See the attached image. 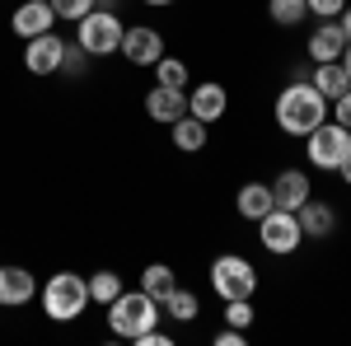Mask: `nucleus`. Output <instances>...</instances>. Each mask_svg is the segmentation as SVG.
Returning a JSON list of instances; mask_svg holds the SVG:
<instances>
[{"label": "nucleus", "mask_w": 351, "mask_h": 346, "mask_svg": "<svg viewBox=\"0 0 351 346\" xmlns=\"http://www.w3.org/2000/svg\"><path fill=\"white\" fill-rule=\"evenodd\" d=\"M319 122H328V99L309 80H295L276 94V127L286 136H309Z\"/></svg>", "instance_id": "nucleus-1"}, {"label": "nucleus", "mask_w": 351, "mask_h": 346, "mask_svg": "<svg viewBox=\"0 0 351 346\" xmlns=\"http://www.w3.org/2000/svg\"><path fill=\"white\" fill-rule=\"evenodd\" d=\"M160 299L145 291H122L117 299L108 304V328L112 337H127V342H136L141 332H150V328H160Z\"/></svg>", "instance_id": "nucleus-2"}, {"label": "nucleus", "mask_w": 351, "mask_h": 346, "mask_svg": "<svg viewBox=\"0 0 351 346\" xmlns=\"http://www.w3.org/2000/svg\"><path fill=\"white\" fill-rule=\"evenodd\" d=\"M89 309V276H75V271H56L43 286V314L52 323H75Z\"/></svg>", "instance_id": "nucleus-3"}, {"label": "nucleus", "mask_w": 351, "mask_h": 346, "mask_svg": "<svg viewBox=\"0 0 351 346\" xmlns=\"http://www.w3.org/2000/svg\"><path fill=\"white\" fill-rule=\"evenodd\" d=\"M347 155H351V127H342V122H319L314 132L304 136V160L314 169L337 173Z\"/></svg>", "instance_id": "nucleus-4"}, {"label": "nucleus", "mask_w": 351, "mask_h": 346, "mask_svg": "<svg viewBox=\"0 0 351 346\" xmlns=\"http://www.w3.org/2000/svg\"><path fill=\"white\" fill-rule=\"evenodd\" d=\"M122 19L112 14V10H89L80 24H75V42H80L89 56H112L122 52Z\"/></svg>", "instance_id": "nucleus-5"}, {"label": "nucleus", "mask_w": 351, "mask_h": 346, "mask_svg": "<svg viewBox=\"0 0 351 346\" xmlns=\"http://www.w3.org/2000/svg\"><path fill=\"white\" fill-rule=\"evenodd\" d=\"M211 291H216L220 299H253V295H258V271H253L248 258L225 253V258L211 262Z\"/></svg>", "instance_id": "nucleus-6"}, {"label": "nucleus", "mask_w": 351, "mask_h": 346, "mask_svg": "<svg viewBox=\"0 0 351 346\" xmlns=\"http://www.w3.org/2000/svg\"><path fill=\"white\" fill-rule=\"evenodd\" d=\"M258 239H263V248L267 253H276V258H286V253H295L300 248V220L295 211H281V206H271L263 220H258Z\"/></svg>", "instance_id": "nucleus-7"}, {"label": "nucleus", "mask_w": 351, "mask_h": 346, "mask_svg": "<svg viewBox=\"0 0 351 346\" xmlns=\"http://www.w3.org/2000/svg\"><path fill=\"white\" fill-rule=\"evenodd\" d=\"M61 52H66V38L38 33V38H28V47H24V66L33 75H56L61 71Z\"/></svg>", "instance_id": "nucleus-8"}, {"label": "nucleus", "mask_w": 351, "mask_h": 346, "mask_svg": "<svg viewBox=\"0 0 351 346\" xmlns=\"http://www.w3.org/2000/svg\"><path fill=\"white\" fill-rule=\"evenodd\" d=\"M225 108H230V94H225V84L202 80L197 89H188V112H192V117H202L206 127L225 117Z\"/></svg>", "instance_id": "nucleus-9"}, {"label": "nucleus", "mask_w": 351, "mask_h": 346, "mask_svg": "<svg viewBox=\"0 0 351 346\" xmlns=\"http://www.w3.org/2000/svg\"><path fill=\"white\" fill-rule=\"evenodd\" d=\"M33 295H38V276H33L28 267H14V262L0 267V304H5V309H19Z\"/></svg>", "instance_id": "nucleus-10"}, {"label": "nucleus", "mask_w": 351, "mask_h": 346, "mask_svg": "<svg viewBox=\"0 0 351 346\" xmlns=\"http://www.w3.org/2000/svg\"><path fill=\"white\" fill-rule=\"evenodd\" d=\"M122 56H127L132 66H155V61L164 56V38L155 33V28H145V24L127 28V33H122Z\"/></svg>", "instance_id": "nucleus-11"}, {"label": "nucleus", "mask_w": 351, "mask_h": 346, "mask_svg": "<svg viewBox=\"0 0 351 346\" xmlns=\"http://www.w3.org/2000/svg\"><path fill=\"white\" fill-rule=\"evenodd\" d=\"M309 197H314L309 173H300V169H281V173H276V183H271V201H276L281 211H300Z\"/></svg>", "instance_id": "nucleus-12"}, {"label": "nucleus", "mask_w": 351, "mask_h": 346, "mask_svg": "<svg viewBox=\"0 0 351 346\" xmlns=\"http://www.w3.org/2000/svg\"><path fill=\"white\" fill-rule=\"evenodd\" d=\"M10 24H14V33L28 42V38H38V33H52L56 10L47 5V0H24V5L14 10V19H10Z\"/></svg>", "instance_id": "nucleus-13"}, {"label": "nucleus", "mask_w": 351, "mask_h": 346, "mask_svg": "<svg viewBox=\"0 0 351 346\" xmlns=\"http://www.w3.org/2000/svg\"><path fill=\"white\" fill-rule=\"evenodd\" d=\"M145 112L155 117V122H178L183 112H188V89H164V84H155L150 94H145Z\"/></svg>", "instance_id": "nucleus-14"}, {"label": "nucleus", "mask_w": 351, "mask_h": 346, "mask_svg": "<svg viewBox=\"0 0 351 346\" xmlns=\"http://www.w3.org/2000/svg\"><path fill=\"white\" fill-rule=\"evenodd\" d=\"M342 52H347V38H342L337 19H324V24L309 33V61L314 66L319 61H342Z\"/></svg>", "instance_id": "nucleus-15"}, {"label": "nucleus", "mask_w": 351, "mask_h": 346, "mask_svg": "<svg viewBox=\"0 0 351 346\" xmlns=\"http://www.w3.org/2000/svg\"><path fill=\"white\" fill-rule=\"evenodd\" d=\"M295 220H300V234H304V239H328V234L337 230V215H332V206L314 201V197H309V201L295 211Z\"/></svg>", "instance_id": "nucleus-16"}, {"label": "nucleus", "mask_w": 351, "mask_h": 346, "mask_svg": "<svg viewBox=\"0 0 351 346\" xmlns=\"http://www.w3.org/2000/svg\"><path fill=\"white\" fill-rule=\"evenodd\" d=\"M309 84H314L328 103H332V99H342V94L351 89V75L342 71V61H319V66H314V75H309Z\"/></svg>", "instance_id": "nucleus-17"}, {"label": "nucleus", "mask_w": 351, "mask_h": 346, "mask_svg": "<svg viewBox=\"0 0 351 346\" xmlns=\"http://www.w3.org/2000/svg\"><path fill=\"white\" fill-rule=\"evenodd\" d=\"M234 206H239L243 220H253V225H258V220H263V215H267L276 201H271V187H267V183H243L239 197H234Z\"/></svg>", "instance_id": "nucleus-18"}, {"label": "nucleus", "mask_w": 351, "mask_h": 346, "mask_svg": "<svg viewBox=\"0 0 351 346\" xmlns=\"http://www.w3.org/2000/svg\"><path fill=\"white\" fill-rule=\"evenodd\" d=\"M169 136H173V145H178V150H202V145H206V122H202V117H192V112H183V117H178V122H169Z\"/></svg>", "instance_id": "nucleus-19"}, {"label": "nucleus", "mask_w": 351, "mask_h": 346, "mask_svg": "<svg viewBox=\"0 0 351 346\" xmlns=\"http://www.w3.org/2000/svg\"><path fill=\"white\" fill-rule=\"evenodd\" d=\"M160 309L169 314V319H178V323H192L197 314H202V304H197V295L183 291V286H173V291L160 299Z\"/></svg>", "instance_id": "nucleus-20"}, {"label": "nucleus", "mask_w": 351, "mask_h": 346, "mask_svg": "<svg viewBox=\"0 0 351 346\" xmlns=\"http://www.w3.org/2000/svg\"><path fill=\"white\" fill-rule=\"evenodd\" d=\"M173 286H178V276H173V267H169V262H150L145 271H141V291L155 295V299H164Z\"/></svg>", "instance_id": "nucleus-21"}, {"label": "nucleus", "mask_w": 351, "mask_h": 346, "mask_svg": "<svg viewBox=\"0 0 351 346\" xmlns=\"http://www.w3.org/2000/svg\"><path fill=\"white\" fill-rule=\"evenodd\" d=\"M117 295H122V276L117 271H94L89 276V304H104L108 309Z\"/></svg>", "instance_id": "nucleus-22"}, {"label": "nucleus", "mask_w": 351, "mask_h": 346, "mask_svg": "<svg viewBox=\"0 0 351 346\" xmlns=\"http://www.w3.org/2000/svg\"><path fill=\"white\" fill-rule=\"evenodd\" d=\"M155 84H164V89H188V61L160 56V61H155Z\"/></svg>", "instance_id": "nucleus-23"}, {"label": "nucleus", "mask_w": 351, "mask_h": 346, "mask_svg": "<svg viewBox=\"0 0 351 346\" xmlns=\"http://www.w3.org/2000/svg\"><path fill=\"white\" fill-rule=\"evenodd\" d=\"M267 10H271V19H276L281 28H295L300 19H309V5H304V0H271Z\"/></svg>", "instance_id": "nucleus-24"}, {"label": "nucleus", "mask_w": 351, "mask_h": 346, "mask_svg": "<svg viewBox=\"0 0 351 346\" xmlns=\"http://www.w3.org/2000/svg\"><path fill=\"white\" fill-rule=\"evenodd\" d=\"M89 61H94V56L84 52L80 42H66V52H61V75H84Z\"/></svg>", "instance_id": "nucleus-25"}, {"label": "nucleus", "mask_w": 351, "mask_h": 346, "mask_svg": "<svg viewBox=\"0 0 351 346\" xmlns=\"http://www.w3.org/2000/svg\"><path fill=\"white\" fill-rule=\"evenodd\" d=\"M47 5L56 10V19H71V24H80L84 14L94 10V0H47Z\"/></svg>", "instance_id": "nucleus-26"}, {"label": "nucleus", "mask_w": 351, "mask_h": 346, "mask_svg": "<svg viewBox=\"0 0 351 346\" xmlns=\"http://www.w3.org/2000/svg\"><path fill=\"white\" fill-rule=\"evenodd\" d=\"M225 323L230 328H248L253 323V304L248 299H225Z\"/></svg>", "instance_id": "nucleus-27"}, {"label": "nucleus", "mask_w": 351, "mask_h": 346, "mask_svg": "<svg viewBox=\"0 0 351 346\" xmlns=\"http://www.w3.org/2000/svg\"><path fill=\"white\" fill-rule=\"evenodd\" d=\"M304 5H309V14H314L319 24H324V19H337V14L347 10V0H304Z\"/></svg>", "instance_id": "nucleus-28"}, {"label": "nucleus", "mask_w": 351, "mask_h": 346, "mask_svg": "<svg viewBox=\"0 0 351 346\" xmlns=\"http://www.w3.org/2000/svg\"><path fill=\"white\" fill-rule=\"evenodd\" d=\"M136 346H173V337L160 332V328H150V332H141V337H136Z\"/></svg>", "instance_id": "nucleus-29"}, {"label": "nucleus", "mask_w": 351, "mask_h": 346, "mask_svg": "<svg viewBox=\"0 0 351 346\" xmlns=\"http://www.w3.org/2000/svg\"><path fill=\"white\" fill-rule=\"evenodd\" d=\"M248 337H243V328H220L216 332V346H243Z\"/></svg>", "instance_id": "nucleus-30"}, {"label": "nucleus", "mask_w": 351, "mask_h": 346, "mask_svg": "<svg viewBox=\"0 0 351 346\" xmlns=\"http://www.w3.org/2000/svg\"><path fill=\"white\" fill-rule=\"evenodd\" d=\"M332 103H337V117H332V122H342V127H351V89L342 94V99H332Z\"/></svg>", "instance_id": "nucleus-31"}, {"label": "nucleus", "mask_w": 351, "mask_h": 346, "mask_svg": "<svg viewBox=\"0 0 351 346\" xmlns=\"http://www.w3.org/2000/svg\"><path fill=\"white\" fill-rule=\"evenodd\" d=\"M337 28H342V38H347V42H351V5H347V10H342V14H337Z\"/></svg>", "instance_id": "nucleus-32"}, {"label": "nucleus", "mask_w": 351, "mask_h": 346, "mask_svg": "<svg viewBox=\"0 0 351 346\" xmlns=\"http://www.w3.org/2000/svg\"><path fill=\"white\" fill-rule=\"evenodd\" d=\"M94 10H112L117 14V0H94Z\"/></svg>", "instance_id": "nucleus-33"}, {"label": "nucleus", "mask_w": 351, "mask_h": 346, "mask_svg": "<svg viewBox=\"0 0 351 346\" xmlns=\"http://www.w3.org/2000/svg\"><path fill=\"white\" fill-rule=\"evenodd\" d=\"M337 173H342V178H347V183H351V155H347V160H342V169H337Z\"/></svg>", "instance_id": "nucleus-34"}, {"label": "nucleus", "mask_w": 351, "mask_h": 346, "mask_svg": "<svg viewBox=\"0 0 351 346\" xmlns=\"http://www.w3.org/2000/svg\"><path fill=\"white\" fill-rule=\"evenodd\" d=\"M342 71L351 75V42H347V52H342Z\"/></svg>", "instance_id": "nucleus-35"}, {"label": "nucleus", "mask_w": 351, "mask_h": 346, "mask_svg": "<svg viewBox=\"0 0 351 346\" xmlns=\"http://www.w3.org/2000/svg\"><path fill=\"white\" fill-rule=\"evenodd\" d=\"M145 5H173V0H145Z\"/></svg>", "instance_id": "nucleus-36"}]
</instances>
